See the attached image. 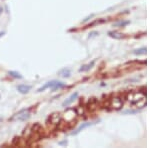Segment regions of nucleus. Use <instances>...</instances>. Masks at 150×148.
I'll list each match as a JSON object with an SVG mask.
<instances>
[{"mask_svg": "<svg viewBox=\"0 0 150 148\" xmlns=\"http://www.w3.org/2000/svg\"><path fill=\"white\" fill-rule=\"evenodd\" d=\"M2 121V117H0V122H1Z\"/></svg>", "mask_w": 150, "mask_h": 148, "instance_id": "obj_16", "label": "nucleus"}, {"mask_svg": "<svg viewBox=\"0 0 150 148\" xmlns=\"http://www.w3.org/2000/svg\"><path fill=\"white\" fill-rule=\"evenodd\" d=\"M93 64H94V62H92L91 64H88V65H85V66H82L81 68L79 69L80 71H87V70H89L90 68H91V66H93Z\"/></svg>", "mask_w": 150, "mask_h": 148, "instance_id": "obj_10", "label": "nucleus"}, {"mask_svg": "<svg viewBox=\"0 0 150 148\" xmlns=\"http://www.w3.org/2000/svg\"><path fill=\"white\" fill-rule=\"evenodd\" d=\"M4 34H5V32H4V31H2V32H0V37H2Z\"/></svg>", "mask_w": 150, "mask_h": 148, "instance_id": "obj_14", "label": "nucleus"}, {"mask_svg": "<svg viewBox=\"0 0 150 148\" xmlns=\"http://www.w3.org/2000/svg\"><path fill=\"white\" fill-rule=\"evenodd\" d=\"M62 87H64V83H62V82L56 81L55 84H54V85L51 87V90H53V91H54V90L59 89V88H62Z\"/></svg>", "mask_w": 150, "mask_h": 148, "instance_id": "obj_8", "label": "nucleus"}, {"mask_svg": "<svg viewBox=\"0 0 150 148\" xmlns=\"http://www.w3.org/2000/svg\"><path fill=\"white\" fill-rule=\"evenodd\" d=\"M31 86L30 85H27V84H20V85L17 86V90L18 92H20L21 94H26L31 90Z\"/></svg>", "mask_w": 150, "mask_h": 148, "instance_id": "obj_2", "label": "nucleus"}, {"mask_svg": "<svg viewBox=\"0 0 150 148\" xmlns=\"http://www.w3.org/2000/svg\"><path fill=\"white\" fill-rule=\"evenodd\" d=\"M128 22H118V23H116L115 24V26H118V25H122V26H123V25H125V24H127Z\"/></svg>", "mask_w": 150, "mask_h": 148, "instance_id": "obj_13", "label": "nucleus"}, {"mask_svg": "<svg viewBox=\"0 0 150 148\" xmlns=\"http://www.w3.org/2000/svg\"><path fill=\"white\" fill-rule=\"evenodd\" d=\"M1 11H2V8H1V7H0V13H1Z\"/></svg>", "mask_w": 150, "mask_h": 148, "instance_id": "obj_15", "label": "nucleus"}, {"mask_svg": "<svg viewBox=\"0 0 150 148\" xmlns=\"http://www.w3.org/2000/svg\"><path fill=\"white\" fill-rule=\"evenodd\" d=\"M8 74H9L10 76H12V77L16 78V79H22V75H21L20 73L16 72V71H9Z\"/></svg>", "mask_w": 150, "mask_h": 148, "instance_id": "obj_7", "label": "nucleus"}, {"mask_svg": "<svg viewBox=\"0 0 150 148\" xmlns=\"http://www.w3.org/2000/svg\"><path fill=\"white\" fill-rule=\"evenodd\" d=\"M30 117V113H29L28 110H21L20 112H18L17 114L13 116L11 118V120H19V121H24V120H27Z\"/></svg>", "mask_w": 150, "mask_h": 148, "instance_id": "obj_1", "label": "nucleus"}, {"mask_svg": "<svg viewBox=\"0 0 150 148\" xmlns=\"http://www.w3.org/2000/svg\"><path fill=\"white\" fill-rule=\"evenodd\" d=\"M89 125H90V123H85V124H83V125H81L79 128H78L77 130H76L75 134H76V133H78V132H80V131H81L82 129H84V128H85V127H87V126H89Z\"/></svg>", "mask_w": 150, "mask_h": 148, "instance_id": "obj_12", "label": "nucleus"}, {"mask_svg": "<svg viewBox=\"0 0 150 148\" xmlns=\"http://www.w3.org/2000/svg\"><path fill=\"white\" fill-rule=\"evenodd\" d=\"M59 120H60V116H59L58 113H53L51 116H50V121H51L53 124L58 123Z\"/></svg>", "mask_w": 150, "mask_h": 148, "instance_id": "obj_6", "label": "nucleus"}, {"mask_svg": "<svg viewBox=\"0 0 150 148\" xmlns=\"http://www.w3.org/2000/svg\"><path fill=\"white\" fill-rule=\"evenodd\" d=\"M59 75L61 76V77H64V78H66V77H69L70 76V69H68V68H63V69H61L60 71L58 72Z\"/></svg>", "mask_w": 150, "mask_h": 148, "instance_id": "obj_5", "label": "nucleus"}, {"mask_svg": "<svg viewBox=\"0 0 150 148\" xmlns=\"http://www.w3.org/2000/svg\"><path fill=\"white\" fill-rule=\"evenodd\" d=\"M55 82L56 81H51V82H47L46 84H44L43 86H41L40 88H38V90H37V92H42V91H44L45 89H47V88H51L52 86L55 84Z\"/></svg>", "mask_w": 150, "mask_h": 148, "instance_id": "obj_4", "label": "nucleus"}, {"mask_svg": "<svg viewBox=\"0 0 150 148\" xmlns=\"http://www.w3.org/2000/svg\"><path fill=\"white\" fill-rule=\"evenodd\" d=\"M133 53L136 54V55H140V54H145L146 53V48L143 47V48H140V49H137V50H134Z\"/></svg>", "mask_w": 150, "mask_h": 148, "instance_id": "obj_9", "label": "nucleus"}, {"mask_svg": "<svg viewBox=\"0 0 150 148\" xmlns=\"http://www.w3.org/2000/svg\"><path fill=\"white\" fill-rule=\"evenodd\" d=\"M77 96H78V93H77V92H75L74 94L71 95V96L69 97L68 99H66V100H65L64 102L62 103V105H63V106H68L69 104H71V103H72L73 101H74L75 99L77 98Z\"/></svg>", "mask_w": 150, "mask_h": 148, "instance_id": "obj_3", "label": "nucleus"}, {"mask_svg": "<svg viewBox=\"0 0 150 148\" xmlns=\"http://www.w3.org/2000/svg\"><path fill=\"white\" fill-rule=\"evenodd\" d=\"M109 35H110L111 37L117 38V39H120V38H122V35L119 34V33H117V32H109Z\"/></svg>", "mask_w": 150, "mask_h": 148, "instance_id": "obj_11", "label": "nucleus"}]
</instances>
